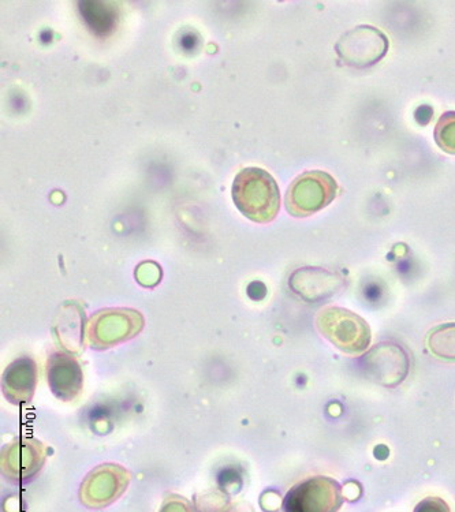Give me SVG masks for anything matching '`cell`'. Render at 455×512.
Wrapping results in <instances>:
<instances>
[{
    "label": "cell",
    "instance_id": "15",
    "mask_svg": "<svg viewBox=\"0 0 455 512\" xmlns=\"http://www.w3.org/2000/svg\"><path fill=\"white\" fill-rule=\"evenodd\" d=\"M162 512H195L185 500L173 499L167 500L162 508Z\"/></svg>",
    "mask_w": 455,
    "mask_h": 512
},
{
    "label": "cell",
    "instance_id": "5",
    "mask_svg": "<svg viewBox=\"0 0 455 512\" xmlns=\"http://www.w3.org/2000/svg\"><path fill=\"white\" fill-rule=\"evenodd\" d=\"M342 504L339 482L331 477L316 476L290 489L283 508L285 512H338Z\"/></svg>",
    "mask_w": 455,
    "mask_h": 512
},
{
    "label": "cell",
    "instance_id": "16",
    "mask_svg": "<svg viewBox=\"0 0 455 512\" xmlns=\"http://www.w3.org/2000/svg\"><path fill=\"white\" fill-rule=\"evenodd\" d=\"M432 114H434V112L431 111L430 107H420L419 110L416 111V119L420 121L421 117H423V125H427V123L430 122Z\"/></svg>",
    "mask_w": 455,
    "mask_h": 512
},
{
    "label": "cell",
    "instance_id": "2",
    "mask_svg": "<svg viewBox=\"0 0 455 512\" xmlns=\"http://www.w3.org/2000/svg\"><path fill=\"white\" fill-rule=\"evenodd\" d=\"M316 325L324 338L343 353H363L371 343V330L367 321L348 309L328 306L320 310Z\"/></svg>",
    "mask_w": 455,
    "mask_h": 512
},
{
    "label": "cell",
    "instance_id": "11",
    "mask_svg": "<svg viewBox=\"0 0 455 512\" xmlns=\"http://www.w3.org/2000/svg\"><path fill=\"white\" fill-rule=\"evenodd\" d=\"M427 345L439 360L455 362V324H443L434 328L428 335Z\"/></svg>",
    "mask_w": 455,
    "mask_h": 512
},
{
    "label": "cell",
    "instance_id": "9",
    "mask_svg": "<svg viewBox=\"0 0 455 512\" xmlns=\"http://www.w3.org/2000/svg\"><path fill=\"white\" fill-rule=\"evenodd\" d=\"M126 485L128 478L125 474L92 473L81 488V500L91 507L107 506L121 495Z\"/></svg>",
    "mask_w": 455,
    "mask_h": 512
},
{
    "label": "cell",
    "instance_id": "6",
    "mask_svg": "<svg viewBox=\"0 0 455 512\" xmlns=\"http://www.w3.org/2000/svg\"><path fill=\"white\" fill-rule=\"evenodd\" d=\"M365 376L383 387H397L409 373V357L401 346L383 342L360 360Z\"/></svg>",
    "mask_w": 455,
    "mask_h": 512
},
{
    "label": "cell",
    "instance_id": "3",
    "mask_svg": "<svg viewBox=\"0 0 455 512\" xmlns=\"http://www.w3.org/2000/svg\"><path fill=\"white\" fill-rule=\"evenodd\" d=\"M338 189L337 181L326 171H307L298 175L287 189V212L294 218H308L333 203Z\"/></svg>",
    "mask_w": 455,
    "mask_h": 512
},
{
    "label": "cell",
    "instance_id": "8",
    "mask_svg": "<svg viewBox=\"0 0 455 512\" xmlns=\"http://www.w3.org/2000/svg\"><path fill=\"white\" fill-rule=\"evenodd\" d=\"M48 381L58 398L70 401L76 398L82 386L80 366L63 354L52 355L48 361Z\"/></svg>",
    "mask_w": 455,
    "mask_h": 512
},
{
    "label": "cell",
    "instance_id": "12",
    "mask_svg": "<svg viewBox=\"0 0 455 512\" xmlns=\"http://www.w3.org/2000/svg\"><path fill=\"white\" fill-rule=\"evenodd\" d=\"M436 145L443 152L455 155V111L445 112L435 126Z\"/></svg>",
    "mask_w": 455,
    "mask_h": 512
},
{
    "label": "cell",
    "instance_id": "7",
    "mask_svg": "<svg viewBox=\"0 0 455 512\" xmlns=\"http://www.w3.org/2000/svg\"><path fill=\"white\" fill-rule=\"evenodd\" d=\"M290 289L308 302H320L341 293L345 279L327 269L307 267L297 269L289 280Z\"/></svg>",
    "mask_w": 455,
    "mask_h": 512
},
{
    "label": "cell",
    "instance_id": "1",
    "mask_svg": "<svg viewBox=\"0 0 455 512\" xmlns=\"http://www.w3.org/2000/svg\"><path fill=\"white\" fill-rule=\"evenodd\" d=\"M234 204L242 215L256 223H270L281 209V190L277 181L263 168L248 167L234 179Z\"/></svg>",
    "mask_w": 455,
    "mask_h": 512
},
{
    "label": "cell",
    "instance_id": "14",
    "mask_svg": "<svg viewBox=\"0 0 455 512\" xmlns=\"http://www.w3.org/2000/svg\"><path fill=\"white\" fill-rule=\"evenodd\" d=\"M89 5L92 7V9L87 10V20L89 24H92L95 29H102V31L104 29V31H106L108 26L113 24L110 14L104 13L103 10V13L99 16L98 9H96V3H89Z\"/></svg>",
    "mask_w": 455,
    "mask_h": 512
},
{
    "label": "cell",
    "instance_id": "13",
    "mask_svg": "<svg viewBox=\"0 0 455 512\" xmlns=\"http://www.w3.org/2000/svg\"><path fill=\"white\" fill-rule=\"evenodd\" d=\"M415 512H451L449 504L440 497H425L415 508Z\"/></svg>",
    "mask_w": 455,
    "mask_h": 512
},
{
    "label": "cell",
    "instance_id": "10",
    "mask_svg": "<svg viewBox=\"0 0 455 512\" xmlns=\"http://www.w3.org/2000/svg\"><path fill=\"white\" fill-rule=\"evenodd\" d=\"M5 384L20 383L17 390L14 391L13 402L29 401L35 387V364L28 358L14 362L5 372ZM10 396V399H11Z\"/></svg>",
    "mask_w": 455,
    "mask_h": 512
},
{
    "label": "cell",
    "instance_id": "4",
    "mask_svg": "<svg viewBox=\"0 0 455 512\" xmlns=\"http://www.w3.org/2000/svg\"><path fill=\"white\" fill-rule=\"evenodd\" d=\"M390 41L380 29L360 25L346 32L335 44L339 62L353 69H367L378 65L386 56Z\"/></svg>",
    "mask_w": 455,
    "mask_h": 512
}]
</instances>
